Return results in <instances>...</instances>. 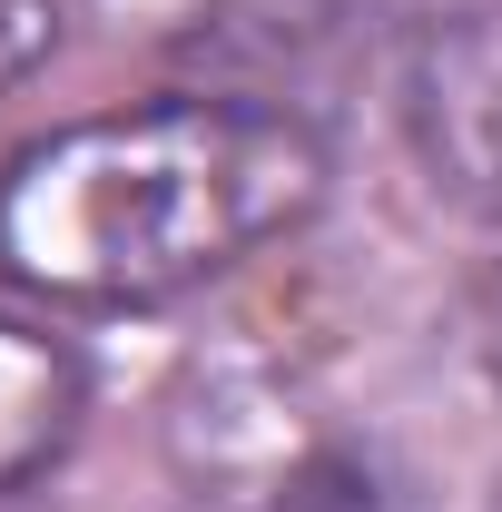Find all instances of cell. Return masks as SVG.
<instances>
[{
	"mask_svg": "<svg viewBox=\"0 0 502 512\" xmlns=\"http://www.w3.org/2000/svg\"><path fill=\"white\" fill-rule=\"evenodd\" d=\"M335 148L286 99L158 89L0 158V286L50 316H158L306 237Z\"/></svg>",
	"mask_w": 502,
	"mask_h": 512,
	"instance_id": "obj_1",
	"label": "cell"
},
{
	"mask_svg": "<svg viewBox=\"0 0 502 512\" xmlns=\"http://www.w3.org/2000/svg\"><path fill=\"white\" fill-rule=\"evenodd\" d=\"M394 109L434 197L502 227V0H443L404 50Z\"/></svg>",
	"mask_w": 502,
	"mask_h": 512,
	"instance_id": "obj_2",
	"label": "cell"
},
{
	"mask_svg": "<svg viewBox=\"0 0 502 512\" xmlns=\"http://www.w3.org/2000/svg\"><path fill=\"white\" fill-rule=\"evenodd\" d=\"M89 424V355L50 316L0 306V503L50 483Z\"/></svg>",
	"mask_w": 502,
	"mask_h": 512,
	"instance_id": "obj_3",
	"label": "cell"
},
{
	"mask_svg": "<svg viewBox=\"0 0 502 512\" xmlns=\"http://www.w3.org/2000/svg\"><path fill=\"white\" fill-rule=\"evenodd\" d=\"M256 512H424L394 473H384L375 453H306V463H286L276 483H266V503Z\"/></svg>",
	"mask_w": 502,
	"mask_h": 512,
	"instance_id": "obj_4",
	"label": "cell"
},
{
	"mask_svg": "<svg viewBox=\"0 0 502 512\" xmlns=\"http://www.w3.org/2000/svg\"><path fill=\"white\" fill-rule=\"evenodd\" d=\"M60 40H69L60 0H0V99H20L40 69L60 60Z\"/></svg>",
	"mask_w": 502,
	"mask_h": 512,
	"instance_id": "obj_5",
	"label": "cell"
},
{
	"mask_svg": "<svg viewBox=\"0 0 502 512\" xmlns=\"http://www.w3.org/2000/svg\"><path fill=\"white\" fill-rule=\"evenodd\" d=\"M483 512H502V483H493V503H483Z\"/></svg>",
	"mask_w": 502,
	"mask_h": 512,
	"instance_id": "obj_6",
	"label": "cell"
}]
</instances>
